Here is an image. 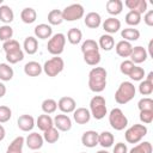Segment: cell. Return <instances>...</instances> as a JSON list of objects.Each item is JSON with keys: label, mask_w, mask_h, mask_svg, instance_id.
Wrapping results in <instances>:
<instances>
[{"label": "cell", "mask_w": 153, "mask_h": 153, "mask_svg": "<svg viewBox=\"0 0 153 153\" xmlns=\"http://www.w3.org/2000/svg\"><path fill=\"white\" fill-rule=\"evenodd\" d=\"M106 69L103 67H93L88 73V87L92 92H103L106 87Z\"/></svg>", "instance_id": "6da1fadb"}, {"label": "cell", "mask_w": 153, "mask_h": 153, "mask_svg": "<svg viewBox=\"0 0 153 153\" xmlns=\"http://www.w3.org/2000/svg\"><path fill=\"white\" fill-rule=\"evenodd\" d=\"M135 93L136 88L134 84L130 81H123L115 92V100L118 104H127L135 97Z\"/></svg>", "instance_id": "7a4b0ae2"}, {"label": "cell", "mask_w": 153, "mask_h": 153, "mask_svg": "<svg viewBox=\"0 0 153 153\" xmlns=\"http://www.w3.org/2000/svg\"><path fill=\"white\" fill-rule=\"evenodd\" d=\"M90 114L96 120H102L108 114L105 98L102 96H94L90 100Z\"/></svg>", "instance_id": "3957f363"}, {"label": "cell", "mask_w": 153, "mask_h": 153, "mask_svg": "<svg viewBox=\"0 0 153 153\" xmlns=\"http://www.w3.org/2000/svg\"><path fill=\"white\" fill-rule=\"evenodd\" d=\"M147 127L143 124H134L131 127H129L126 133H124V137L127 140V142L129 143H139L146 135H147Z\"/></svg>", "instance_id": "277c9868"}, {"label": "cell", "mask_w": 153, "mask_h": 153, "mask_svg": "<svg viewBox=\"0 0 153 153\" xmlns=\"http://www.w3.org/2000/svg\"><path fill=\"white\" fill-rule=\"evenodd\" d=\"M65 44H66V36L61 32L53 35L47 44V50L54 55V56H59L60 54H62L63 49H65Z\"/></svg>", "instance_id": "5b68a950"}, {"label": "cell", "mask_w": 153, "mask_h": 153, "mask_svg": "<svg viewBox=\"0 0 153 153\" xmlns=\"http://www.w3.org/2000/svg\"><path fill=\"white\" fill-rule=\"evenodd\" d=\"M109 123L115 130H123L128 126V118L120 108H115L109 114Z\"/></svg>", "instance_id": "8992f818"}, {"label": "cell", "mask_w": 153, "mask_h": 153, "mask_svg": "<svg viewBox=\"0 0 153 153\" xmlns=\"http://www.w3.org/2000/svg\"><path fill=\"white\" fill-rule=\"evenodd\" d=\"M63 67H65V62H63L62 57L54 56V57H51L44 62L43 72L48 76H56L57 74H60L63 71Z\"/></svg>", "instance_id": "52a82bcc"}, {"label": "cell", "mask_w": 153, "mask_h": 153, "mask_svg": "<svg viewBox=\"0 0 153 153\" xmlns=\"http://www.w3.org/2000/svg\"><path fill=\"white\" fill-rule=\"evenodd\" d=\"M84 13H85V10L82 5L72 4L62 11V18L63 20H67V22H74V20L81 19L84 17Z\"/></svg>", "instance_id": "ba28073f"}, {"label": "cell", "mask_w": 153, "mask_h": 153, "mask_svg": "<svg viewBox=\"0 0 153 153\" xmlns=\"http://www.w3.org/2000/svg\"><path fill=\"white\" fill-rule=\"evenodd\" d=\"M53 121H54V127H55L57 130L68 131V130H71V128H72V120H71L67 115H65V114L56 115Z\"/></svg>", "instance_id": "9c48e42d"}, {"label": "cell", "mask_w": 153, "mask_h": 153, "mask_svg": "<svg viewBox=\"0 0 153 153\" xmlns=\"http://www.w3.org/2000/svg\"><path fill=\"white\" fill-rule=\"evenodd\" d=\"M57 108L63 112V114H71L76 109V103L72 97H61L57 102Z\"/></svg>", "instance_id": "30bf717a"}, {"label": "cell", "mask_w": 153, "mask_h": 153, "mask_svg": "<svg viewBox=\"0 0 153 153\" xmlns=\"http://www.w3.org/2000/svg\"><path fill=\"white\" fill-rule=\"evenodd\" d=\"M43 142H44L43 136H42L41 134H38V133H31V134H29V135L26 136V139H25L26 146H27L30 149H32V151H38L39 148H42Z\"/></svg>", "instance_id": "8fae6325"}, {"label": "cell", "mask_w": 153, "mask_h": 153, "mask_svg": "<svg viewBox=\"0 0 153 153\" xmlns=\"http://www.w3.org/2000/svg\"><path fill=\"white\" fill-rule=\"evenodd\" d=\"M130 61L135 65V63H142L147 60L148 57V54H147V50L146 48L141 47V45H137V47H133V50H131V54H130Z\"/></svg>", "instance_id": "7c38bea8"}, {"label": "cell", "mask_w": 153, "mask_h": 153, "mask_svg": "<svg viewBox=\"0 0 153 153\" xmlns=\"http://www.w3.org/2000/svg\"><path fill=\"white\" fill-rule=\"evenodd\" d=\"M81 143L88 148L96 147L98 145V133L94 130H86L81 136Z\"/></svg>", "instance_id": "4fadbf2b"}, {"label": "cell", "mask_w": 153, "mask_h": 153, "mask_svg": "<svg viewBox=\"0 0 153 153\" xmlns=\"http://www.w3.org/2000/svg\"><path fill=\"white\" fill-rule=\"evenodd\" d=\"M73 118L78 124H86L91 120L90 110L86 108H78L73 111Z\"/></svg>", "instance_id": "5bb4252c"}, {"label": "cell", "mask_w": 153, "mask_h": 153, "mask_svg": "<svg viewBox=\"0 0 153 153\" xmlns=\"http://www.w3.org/2000/svg\"><path fill=\"white\" fill-rule=\"evenodd\" d=\"M18 128L23 131H30L35 127V118L31 115H22L17 120Z\"/></svg>", "instance_id": "9a60e30c"}, {"label": "cell", "mask_w": 153, "mask_h": 153, "mask_svg": "<svg viewBox=\"0 0 153 153\" xmlns=\"http://www.w3.org/2000/svg\"><path fill=\"white\" fill-rule=\"evenodd\" d=\"M124 5L130 10L135 11L140 14H143L147 12V2L146 0H126Z\"/></svg>", "instance_id": "2e32d148"}, {"label": "cell", "mask_w": 153, "mask_h": 153, "mask_svg": "<svg viewBox=\"0 0 153 153\" xmlns=\"http://www.w3.org/2000/svg\"><path fill=\"white\" fill-rule=\"evenodd\" d=\"M102 26L104 31L108 32V35H111V33H116L121 29V22L115 17H110L103 22Z\"/></svg>", "instance_id": "e0dca14e"}, {"label": "cell", "mask_w": 153, "mask_h": 153, "mask_svg": "<svg viewBox=\"0 0 153 153\" xmlns=\"http://www.w3.org/2000/svg\"><path fill=\"white\" fill-rule=\"evenodd\" d=\"M33 33H35V36H36L37 38H39V39H48V38H50L51 35H53V29H51V26H50L49 24L42 23V24H38V25L33 29Z\"/></svg>", "instance_id": "ac0fdd59"}, {"label": "cell", "mask_w": 153, "mask_h": 153, "mask_svg": "<svg viewBox=\"0 0 153 153\" xmlns=\"http://www.w3.org/2000/svg\"><path fill=\"white\" fill-rule=\"evenodd\" d=\"M85 25L90 29H97L102 24V17L97 12H88L84 19Z\"/></svg>", "instance_id": "d6986e66"}, {"label": "cell", "mask_w": 153, "mask_h": 153, "mask_svg": "<svg viewBox=\"0 0 153 153\" xmlns=\"http://www.w3.org/2000/svg\"><path fill=\"white\" fill-rule=\"evenodd\" d=\"M43 71V67L37 61H29L24 66V73L27 76H38Z\"/></svg>", "instance_id": "ffe728a7"}, {"label": "cell", "mask_w": 153, "mask_h": 153, "mask_svg": "<svg viewBox=\"0 0 153 153\" xmlns=\"http://www.w3.org/2000/svg\"><path fill=\"white\" fill-rule=\"evenodd\" d=\"M115 49H116V53H117L118 56H121V57H129L130 54H131V50H133V45H131L130 42H127V41L122 39V41H120L116 44Z\"/></svg>", "instance_id": "44dd1931"}, {"label": "cell", "mask_w": 153, "mask_h": 153, "mask_svg": "<svg viewBox=\"0 0 153 153\" xmlns=\"http://www.w3.org/2000/svg\"><path fill=\"white\" fill-rule=\"evenodd\" d=\"M23 48L25 50L26 54L29 55H33L37 53L38 50V42H37V38L33 37V36H27L23 43Z\"/></svg>", "instance_id": "7402d4cb"}, {"label": "cell", "mask_w": 153, "mask_h": 153, "mask_svg": "<svg viewBox=\"0 0 153 153\" xmlns=\"http://www.w3.org/2000/svg\"><path fill=\"white\" fill-rule=\"evenodd\" d=\"M36 126L38 127L39 130L45 131V130H48L49 128L54 127V121H53V118H51L49 115L43 114V115H39V116H38V118H37V121H36Z\"/></svg>", "instance_id": "603a6c76"}, {"label": "cell", "mask_w": 153, "mask_h": 153, "mask_svg": "<svg viewBox=\"0 0 153 153\" xmlns=\"http://www.w3.org/2000/svg\"><path fill=\"white\" fill-rule=\"evenodd\" d=\"M14 19V13L12 11V8L7 5H1L0 6V20L2 23H5V25L12 23Z\"/></svg>", "instance_id": "cb8c5ba5"}, {"label": "cell", "mask_w": 153, "mask_h": 153, "mask_svg": "<svg viewBox=\"0 0 153 153\" xmlns=\"http://www.w3.org/2000/svg\"><path fill=\"white\" fill-rule=\"evenodd\" d=\"M25 143V139L23 136H17L7 147L6 153H23V146Z\"/></svg>", "instance_id": "d4e9b609"}, {"label": "cell", "mask_w": 153, "mask_h": 153, "mask_svg": "<svg viewBox=\"0 0 153 153\" xmlns=\"http://www.w3.org/2000/svg\"><path fill=\"white\" fill-rule=\"evenodd\" d=\"M20 19L25 24H32L37 19V13H36V11L32 7H25L20 12Z\"/></svg>", "instance_id": "484cf974"}, {"label": "cell", "mask_w": 153, "mask_h": 153, "mask_svg": "<svg viewBox=\"0 0 153 153\" xmlns=\"http://www.w3.org/2000/svg\"><path fill=\"white\" fill-rule=\"evenodd\" d=\"M98 47L102 48L104 51H110L114 47H115V39L111 35H102L100 38H99V42H98Z\"/></svg>", "instance_id": "4316f807"}, {"label": "cell", "mask_w": 153, "mask_h": 153, "mask_svg": "<svg viewBox=\"0 0 153 153\" xmlns=\"http://www.w3.org/2000/svg\"><path fill=\"white\" fill-rule=\"evenodd\" d=\"M115 137L110 131H102L98 134V145H100L103 148H109L114 145Z\"/></svg>", "instance_id": "83f0119b"}, {"label": "cell", "mask_w": 153, "mask_h": 153, "mask_svg": "<svg viewBox=\"0 0 153 153\" xmlns=\"http://www.w3.org/2000/svg\"><path fill=\"white\" fill-rule=\"evenodd\" d=\"M123 10V2L121 0H109L106 2V11L111 16H117Z\"/></svg>", "instance_id": "f1b7e54d"}, {"label": "cell", "mask_w": 153, "mask_h": 153, "mask_svg": "<svg viewBox=\"0 0 153 153\" xmlns=\"http://www.w3.org/2000/svg\"><path fill=\"white\" fill-rule=\"evenodd\" d=\"M121 36H122L123 41L133 42V41H137L140 38V31L134 27H127L121 31Z\"/></svg>", "instance_id": "f546056e"}, {"label": "cell", "mask_w": 153, "mask_h": 153, "mask_svg": "<svg viewBox=\"0 0 153 153\" xmlns=\"http://www.w3.org/2000/svg\"><path fill=\"white\" fill-rule=\"evenodd\" d=\"M81 38H82V32L78 27H72V29L68 30V32H67V39H68V42L71 44L75 45L78 43H80L81 42Z\"/></svg>", "instance_id": "4dcf8cb0"}, {"label": "cell", "mask_w": 153, "mask_h": 153, "mask_svg": "<svg viewBox=\"0 0 153 153\" xmlns=\"http://www.w3.org/2000/svg\"><path fill=\"white\" fill-rule=\"evenodd\" d=\"M13 69L8 63H0V80L1 81H10L13 78Z\"/></svg>", "instance_id": "1f68e13d"}, {"label": "cell", "mask_w": 153, "mask_h": 153, "mask_svg": "<svg viewBox=\"0 0 153 153\" xmlns=\"http://www.w3.org/2000/svg\"><path fill=\"white\" fill-rule=\"evenodd\" d=\"M43 133H44L43 134V140L47 141L48 143H55L60 139V133L55 127H51V128H49L48 130H45Z\"/></svg>", "instance_id": "d6a6232c"}, {"label": "cell", "mask_w": 153, "mask_h": 153, "mask_svg": "<svg viewBox=\"0 0 153 153\" xmlns=\"http://www.w3.org/2000/svg\"><path fill=\"white\" fill-rule=\"evenodd\" d=\"M62 22H63L62 11H60V10H51L48 13V23H49L50 26L51 25H60Z\"/></svg>", "instance_id": "836d02e7"}, {"label": "cell", "mask_w": 153, "mask_h": 153, "mask_svg": "<svg viewBox=\"0 0 153 153\" xmlns=\"http://www.w3.org/2000/svg\"><path fill=\"white\" fill-rule=\"evenodd\" d=\"M84 55V61L88 65V66H97L100 62V54L99 51H90V53H85Z\"/></svg>", "instance_id": "e575fe53"}, {"label": "cell", "mask_w": 153, "mask_h": 153, "mask_svg": "<svg viewBox=\"0 0 153 153\" xmlns=\"http://www.w3.org/2000/svg\"><path fill=\"white\" fill-rule=\"evenodd\" d=\"M41 108H42V110H43L44 114L50 115V114H54V112L56 111V109H57V103H56L54 99L48 98V99H44V100L42 102Z\"/></svg>", "instance_id": "d590c367"}, {"label": "cell", "mask_w": 153, "mask_h": 153, "mask_svg": "<svg viewBox=\"0 0 153 153\" xmlns=\"http://www.w3.org/2000/svg\"><path fill=\"white\" fill-rule=\"evenodd\" d=\"M23 59H24V51L22 49H18V50H14V51H11V53H7L6 54V60L11 65L18 63Z\"/></svg>", "instance_id": "8d00e7d4"}, {"label": "cell", "mask_w": 153, "mask_h": 153, "mask_svg": "<svg viewBox=\"0 0 153 153\" xmlns=\"http://www.w3.org/2000/svg\"><path fill=\"white\" fill-rule=\"evenodd\" d=\"M126 23L130 26H136L141 23V14L135 11H129L126 14Z\"/></svg>", "instance_id": "74e56055"}, {"label": "cell", "mask_w": 153, "mask_h": 153, "mask_svg": "<svg viewBox=\"0 0 153 153\" xmlns=\"http://www.w3.org/2000/svg\"><path fill=\"white\" fill-rule=\"evenodd\" d=\"M129 153H152V145L148 141H143V142L134 146Z\"/></svg>", "instance_id": "f35d334b"}, {"label": "cell", "mask_w": 153, "mask_h": 153, "mask_svg": "<svg viewBox=\"0 0 153 153\" xmlns=\"http://www.w3.org/2000/svg\"><path fill=\"white\" fill-rule=\"evenodd\" d=\"M90 51H99V47L98 43L94 39H86L82 44H81V53H90Z\"/></svg>", "instance_id": "ab89813d"}, {"label": "cell", "mask_w": 153, "mask_h": 153, "mask_svg": "<svg viewBox=\"0 0 153 153\" xmlns=\"http://www.w3.org/2000/svg\"><path fill=\"white\" fill-rule=\"evenodd\" d=\"M131 80L134 81H141L143 78H145V69L142 67H139V66H134V68L131 69V72L129 73L128 75Z\"/></svg>", "instance_id": "60d3db41"}, {"label": "cell", "mask_w": 153, "mask_h": 153, "mask_svg": "<svg viewBox=\"0 0 153 153\" xmlns=\"http://www.w3.org/2000/svg\"><path fill=\"white\" fill-rule=\"evenodd\" d=\"M2 49H4L5 54H7V53H11V51H14V50L22 49V48H20L19 42L12 38V39H10V41L4 42V44H2Z\"/></svg>", "instance_id": "b9f144b4"}, {"label": "cell", "mask_w": 153, "mask_h": 153, "mask_svg": "<svg viewBox=\"0 0 153 153\" xmlns=\"http://www.w3.org/2000/svg\"><path fill=\"white\" fill-rule=\"evenodd\" d=\"M139 92L142 96H149V94H152V92H153V82L147 81V80L141 81L140 85H139Z\"/></svg>", "instance_id": "7bdbcfd3"}, {"label": "cell", "mask_w": 153, "mask_h": 153, "mask_svg": "<svg viewBox=\"0 0 153 153\" xmlns=\"http://www.w3.org/2000/svg\"><path fill=\"white\" fill-rule=\"evenodd\" d=\"M12 36H13V29L10 25L0 26V39L1 41H4V42L10 41V39H12Z\"/></svg>", "instance_id": "ee69618b"}, {"label": "cell", "mask_w": 153, "mask_h": 153, "mask_svg": "<svg viewBox=\"0 0 153 153\" xmlns=\"http://www.w3.org/2000/svg\"><path fill=\"white\" fill-rule=\"evenodd\" d=\"M137 108L140 111L142 110H153V99L149 97L141 98L137 103Z\"/></svg>", "instance_id": "f6af8a7d"}, {"label": "cell", "mask_w": 153, "mask_h": 153, "mask_svg": "<svg viewBox=\"0 0 153 153\" xmlns=\"http://www.w3.org/2000/svg\"><path fill=\"white\" fill-rule=\"evenodd\" d=\"M12 117V110L6 105H0V123H6Z\"/></svg>", "instance_id": "bcb514c9"}, {"label": "cell", "mask_w": 153, "mask_h": 153, "mask_svg": "<svg viewBox=\"0 0 153 153\" xmlns=\"http://www.w3.org/2000/svg\"><path fill=\"white\" fill-rule=\"evenodd\" d=\"M134 66H135V65H134L130 60H124V61H122L121 65H120V71H121L122 74L129 75V73L131 72V69L134 68Z\"/></svg>", "instance_id": "7dc6e473"}, {"label": "cell", "mask_w": 153, "mask_h": 153, "mask_svg": "<svg viewBox=\"0 0 153 153\" xmlns=\"http://www.w3.org/2000/svg\"><path fill=\"white\" fill-rule=\"evenodd\" d=\"M139 117L142 123L149 124L153 121V110H142V111H140Z\"/></svg>", "instance_id": "c3c4849f"}, {"label": "cell", "mask_w": 153, "mask_h": 153, "mask_svg": "<svg viewBox=\"0 0 153 153\" xmlns=\"http://www.w3.org/2000/svg\"><path fill=\"white\" fill-rule=\"evenodd\" d=\"M112 153H128V147L123 142H117L112 149Z\"/></svg>", "instance_id": "681fc988"}, {"label": "cell", "mask_w": 153, "mask_h": 153, "mask_svg": "<svg viewBox=\"0 0 153 153\" xmlns=\"http://www.w3.org/2000/svg\"><path fill=\"white\" fill-rule=\"evenodd\" d=\"M143 22L148 26H153V10H149L143 16Z\"/></svg>", "instance_id": "f907efd6"}, {"label": "cell", "mask_w": 153, "mask_h": 153, "mask_svg": "<svg viewBox=\"0 0 153 153\" xmlns=\"http://www.w3.org/2000/svg\"><path fill=\"white\" fill-rule=\"evenodd\" d=\"M5 94H6V86L2 82H0V98H2Z\"/></svg>", "instance_id": "816d5d0a"}, {"label": "cell", "mask_w": 153, "mask_h": 153, "mask_svg": "<svg viewBox=\"0 0 153 153\" xmlns=\"http://www.w3.org/2000/svg\"><path fill=\"white\" fill-rule=\"evenodd\" d=\"M5 135H6V130H5V128L0 124V141H2V140L5 139Z\"/></svg>", "instance_id": "f5cc1de1"}, {"label": "cell", "mask_w": 153, "mask_h": 153, "mask_svg": "<svg viewBox=\"0 0 153 153\" xmlns=\"http://www.w3.org/2000/svg\"><path fill=\"white\" fill-rule=\"evenodd\" d=\"M152 44H153V41H149V43H148V55L151 56V57H153V51H152Z\"/></svg>", "instance_id": "db71d44e"}, {"label": "cell", "mask_w": 153, "mask_h": 153, "mask_svg": "<svg viewBox=\"0 0 153 153\" xmlns=\"http://www.w3.org/2000/svg\"><path fill=\"white\" fill-rule=\"evenodd\" d=\"M145 80H147V81H151V82H153V72H149V73H148V75H147V78H146Z\"/></svg>", "instance_id": "11a10c76"}, {"label": "cell", "mask_w": 153, "mask_h": 153, "mask_svg": "<svg viewBox=\"0 0 153 153\" xmlns=\"http://www.w3.org/2000/svg\"><path fill=\"white\" fill-rule=\"evenodd\" d=\"M97 153H109V152H108L106 149H100V151H98Z\"/></svg>", "instance_id": "9f6ffc18"}, {"label": "cell", "mask_w": 153, "mask_h": 153, "mask_svg": "<svg viewBox=\"0 0 153 153\" xmlns=\"http://www.w3.org/2000/svg\"><path fill=\"white\" fill-rule=\"evenodd\" d=\"M2 2H4V0H0V6L2 5Z\"/></svg>", "instance_id": "6f0895ef"}, {"label": "cell", "mask_w": 153, "mask_h": 153, "mask_svg": "<svg viewBox=\"0 0 153 153\" xmlns=\"http://www.w3.org/2000/svg\"><path fill=\"white\" fill-rule=\"evenodd\" d=\"M35 153H39V152H35Z\"/></svg>", "instance_id": "680465c9"}, {"label": "cell", "mask_w": 153, "mask_h": 153, "mask_svg": "<svg viewBox=\"0 0 153 153\" xmlns=\"http://www.w3.org/2000/svg\"><path fill=\"white\" fill-rule=\"evenodd\" d=\"M81 153H85V152H81Z\"/></svg>", "instance_id": "91938a15"}]
</instances>
